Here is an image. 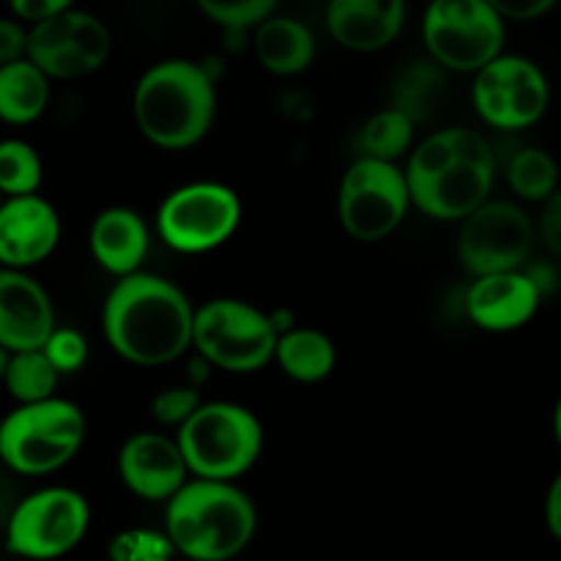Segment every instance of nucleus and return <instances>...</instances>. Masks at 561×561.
<instances>
[{
    "label": "nucleus",
    "mask_w": 561,
    "mask_h": 561,
    "mask_svg": "<svg viewBox=\"0 0 561 561\" xmlns=\"http://www.w3.org/2000/svg\"><path fill=\"white\" fill-rule=\"evenodd\" d=\"M507 20L488 0H431L422 42L438 69L477 75L504 53Z\"/></svg>",
    "instance_id": "obj_8"
},
{
    "label": "nucleus",
    "mask_w": 561,
    "mask_h": 561,
    "mask_svg": "<svg viewBox=\"0 0 561 561\" xmlns=\"http://www.w3.org/2000/svg\"><path fill=\"white\" fill-rule=\"evenodd\" d=\"M411 206L436 222H463L491 201L496 157L485 135L466 126L422 137L405 159Z\"/></svg>",
    "instance_id": "obj_2"
},
{
    "label": "nucleus",
    "mask_w": 561,
    "mask_h": 561,
    "mask_svg": "<svg viewBox=\"0 0 561 561\" xmlns=\"http://www.w3.org/2000/svg\"><path fill=\"white\" fill-rule=\"evenodd\" d=\"M44 181V162L36 148L22 137L0 140V197L38 195Z\"/></svg>",
    "instance_id": "obj_27"
},
{
    "label": "nucleus",
    "mask_w": 561,
    "mask_h": 561,
    "mask_svg": "<svg viewBox=\"0 0 561 561\" xmlns=\"http://www.w3.org/2000/svg\"><path fill=\"white\" fill-rule=\"evenodd\" d=\"M64 222L47 197H5L0 206V268L31 272L60 244Z\"/></svg>",
    "instance_id": "obj_16"
},
{
    "label": "nucleus",
    "mask_w": 561,
    "mask_h": 561,
    "mask_svg": "<svg viewBox=\"0 0 561 561\" xmlns=\"http://www.w3.org/2000/svg\"><path fill=\"white\" fill-rule=\"evenodd\" d=\"M164 531L175 553L190 561H230L257 531L255 502L236 482L192 477L164 504Z\"/></svg>",
    "instance_id": "obj_4"
},
{
    "label": "nucleus",
    "mask_w": 561,
    "mask_h": 561,
    "mask_svg": "<svg viewBox=\"0 0 561 561\" xmlns=\"http://www.w3.org/2000/svg\"><path fill=\"white\" fill-rule=\"evenodd\" d=\"M42 351L53 362L55 370L60 373V378L80 373L85 367L88 356H91V345H88L85 334L75 327H55V332L49 334Z\"/></svg>",
    "instance_id": "obj_31"
},
{
    "label": "nucleus",
    "mask_w": 561,
    "mask_h": 561,
    "mask_svg": "<svg viewBox=\"0 0 561 561\" xmlns=\"http://www.w3.org/2000/svg\"><path fill=\"white\" fill-rule=\"evenodd\" d=\"M91 529V504L80 491L47 485L27 493L11 510L5 548L27 561H55L75 551Z\"/></svg>",
    "instance_id": "obj_10"
},
{
    "label": "nucleus",
    "mask_w": 561,
    "mask_h": 561,
    "mask_svg": "<svg viewBox=\"0 0 561 561\" xmlns=\"http://www.w3.org/2000/svg\"><path fill=\"white\" fill-rule=\"evenodd\" d=\"M113 53L110 27L91 11L71 9L38 22L27 33V60L49 80H80L107 64Z\"/></svg>",
    "instance_id": "obj_14"
},
{
    "label": "nucleus",
    "mask_w": 561,
    "mask_h": 561,
    "mask_svg": "<svg viewBox=\"0 0 561 561\" xmlns=\"http://www.w3.org/2000/svg\"><path fill=\"white\" fill-rule=\"evenodd\" d=\"M553 436H557V444L561 447V398L553 405Z\"/></svg>",
    "instance_id": "obj_37"
},
{
    "label": "nucleus",
    "mask_w": 561,
    "mask_h": 561,
    "mask_svg": "<svg viewBox=\"0 0 561 561\" xmlns=\"http://www.w3.org/2000/svg\"><path fill=\"white\" fill-rule=\"evenodd\" d=\"M405 0H329L327 31L351 53H378L405 27Z\"/></svg>",
    "instance_id": "obj_19"
},
{
    "label": "nucleus",
    "mask_w": 561,
    "mask_h": 561,
    "mask_svg": "<svg viewBox=\"0 0 561 561\" xmlns=\"http://www.w3.org/2000/svg\"><path fill=\"white\" fill-rule=\"evenodd\" d=\"M55 305L31 272L0 268V345L11 354L38 351L55 332Z\"/></svg>",
    "instance_id": "obj_18"
},
{
    "label": "nucleus",
    "mask_w": 561,
    "mask_h": 561,
    "mask_svg": "<svg viewBox=\"0 0 561 561\" xmlns=\"http://www.w3.org/2000/svg\"><path fill=\"white\" fill-rule=\"evenodd\" d=\"M551 104V82L535 60L502 53L471 82V107L482 124L520 131L542 121Z\"/></svg>",
    "instance_id": "obj_12"
},
{
    "label": "nucleus",
    "mask_w": 561,
    "mask_h": 561,
    "mask_svg": "<svg viewBox=\"0 0 561 561\" xmlns=\"http://www.w3.org/2000/svg\"><path fill=\"white\" fill-rule=\"evenodd\" d=\"M241 217L244 206L239 192L219 181H192L168 192L157 208L153 228L173 252L206 255L233 239Z\"/></svg>",
    "instance_id": "obj_9"
},
{
    "label": "nucleus",
    "mask_w": 561,
    "mask_h": 561,
    "mask_svg": "<svg viewBox=\"0 0 561 561\" xmlns=\"http://www.w3.org/2000/svg\"><path fill=\"white\" fill-rule=\"evenodd\" d=\"M27 33L31 27L16 16H0V66L27 58Z\"/></svg>",
    "instance_id": "obj_33"
},
{
    "label": "nucleus",
    "mask_w": 561,
    "mask_h": 561,
    "mask_svg": "<svg viewBox=\"0 0 561 561\" xmlns=\"http://www.w3.org/2000/svg\"><path fill=\"white\" fill-rule=\"evenodd\" d=\"M75 3L77 0H9V9L11 16H16L27 27H33L38 22H47L53 16L66 14V11L75 9Z\"/></svg>",
    "instance_id": "obj_32"
},
{
    "label": "nucleus",
    "mask_w": 561,
    "mask_h": 561,
    "mask_svg": "<svg viewBox=\"0 0 561 561\" xmlns=\"http://www.w3.org/2000/svg\"><path fill=\"white\" fill-rule=\"evenodd\" d=\"M504 20H515V22H529V20H540L542 14L553 9L559 0H488Z\"/></svg>",
    "instance_id": "obj_35"
},
{
    "label": "nucleus",
    "mask_w": 561,
    "mask_h": 561,
    "mask_svg": "<svg viewBox=\"0 0 561 561\" xmlns=\"http://www.w3.org/2000/svg\"><path fill=\"white\" fill-rule=\"evenodd\" d=\"M85 411L66 398L14 405L0 420V463L20 477H49L80 455Z\"/></svg>",
    "instance_id": "obj_5"
},
{
    "label": "nucleus",
    "mask_w": 561,
    "mask_h": 561,
    "mask_svg": "<svg viewBox=\"0 0 561 561\" xmlns=\"http://www.w3.org/2000/svg\"><path fill=\"white\" fill-rule=\"evenodd\" d=\"M274 362L296 383H321L337 367L332 337L316 327H294L279 334Z\"/></svg>",
    "instance_id": "obj_22"
},
{
    "label": "nucleus",
    "mask_w": 561,
    "mask_h": 561,
    "mask_svg": "<svg viewBox=\"0 0 561 561\" xmlns=\"http://www.w3.org/2000/svg\"><path fill=\"white\" fill-rule=\"evenodd\" d=\"M277 329L266 310L233 296L203 301L195 310L192 348L214 370L250 376L274 362Z\"/></svg>",
    "instance_id": "obj_7"
},
{
    "label": "nucleus",
    "mask_w": 561,
    "mask_h": 561,
    "mask_svg": "<svg viewBox=\"0 0 561 561\" xmlns=\"http://www.w3.org/2000/svg\"><path fill=\"white\" fill-rule=\"evenodd\" d=\"M53 80L31 60L0 66V121L9 126H31L47 113Z\"/></svg>",
    "instance_id": "obj_23"
},
{
    "label": "nucleus",
    "mask_w": 561,
    "mask_h": 561,
    "mask_svg": "<svg viewBox=\"0 0 561 561\" xmlns=\"http://www.w3.org/2000/svg\"><path fill=\"white\" fill-rule=\"evenodd\" d=\"M173 540L164 529H148V526H129L113 535L107 542L110 561H173Z\"/></svg>",
    "instance_id": "obj_28"
},
{
    "label": "nucleus",
    "mask_w": 561,
    "mask_h": 561,
    "mask_svg": "<svg viewBox=\"0 0 561 561\" xmlns=\"http://www.w3.org/2000/svg\"><path fill=\"white\" fill-rule=\"evenodd\" d=\"M535 239L537 225L526 208L510 201H488L460 222L458 257L471 279L518 272L526 268Z\"/></svg>",
    "instance_id": "obj_13"
},
{
    "label": "nucleus",
    "mask_w": 561,
    "mask_h": 561,
    "mask_svg": "<svg viewBox=\"0 0 561 561\" xmlns=\"http://www.w3.org/2000/svg\"><path fill=\"white\" fill-rule=\"evenodd\" d=\"M195 5L225 31H255L274 16L279 0H195Z\"/></svg>",
    "instance_id": "obj_29"
},
{
    "label": "nucleus",
    "mask_w": 561,
    "mask_h": 561,
    "mask_svg": "<svg viewBox=\"0 0 561 561\" xmlns=\"http://www.w3.org/2000/svg\"><path fill=\"white\" fill-rule=\"evenodd\" d=\"M507 186L518 201L546 203L559 192V164L551 151L540 146H524L510 157Z\"/></svg>",
    "instance_id": "obj_25"
},
{
    "label": "nucleus",
    "mask_w": 561,
    "mask_h": 561,
    "mask_svg": "<svg viewBox=\"0 0 561 561\" xmlns=\"http://www.w3.org/2000/svg\"><path fill=\"white\" fill-rule=\"evenodd\" d=\"M201 405V389L192 383H181V387H168L157 392V398L151 400V416L162 427H175L179 433L197 414Z\"/></svg>",
    "instance_id": "obj_30"
},
{
    "label": "nucleus",
    "mask_w": 561,
    "mask_h": 561,
    "mask_svg": "<svg viewBox=\"0 0 561 561\" xmlns=\"http://www.w3.org/2000/svg\"><path fill=\"white\" fill-rule=\"evenodd\" d=\"M0 206H3V197H0Z\"/></svg>",
    "instance_id": "obj_39"
},
{
    "label": "nucleus",
    "mask_w": 561,
    "mask_h": 561,
    "mask_svg": "<svg viewBox=\"0 0 561 561\" xmlns=\"http://www.w3.org/2000/svg\"><path fill=\"white\" fill-rule=\"evenodd\" d=\"M58 383L60 373L55 370L53 362L47 359L42 348L11 354V365L3 378V387L16 405L44 403V400L58 398Z\"/></svg>",
    "instance_id": "obj_26"
},
{
    "label": "nucleus",
    "mask_w": 561,
    "mask_h": 561,
    "mask_svg": "<svg viewBox=\"0 0 561 561\" xmlns=\"http://www.w3.org/2000/svg\"><path fill=\"white\" fill-rule=\"evenodd\" d=\"M542 290L526 268L518 272L474 277L466 288L463 310L477 329L491 334H510L524 329L542 305Z\"/></svg>",
    "instance_id": "obj_17"
},
{
    "label": "nucleus",
    "mask_w": 561,
    "mask_h": 561,
    "mask_svg": "<svg viewBox=\"0 0 561 561\" xmlns=\"http://www.w3.org/2000/svg\"><path fill=\"white\" fill-rule=\"evenodd\" d=\"M175 442L195 480L236 482L261 460L266 433L247 405L214 400L197 409Z\"/></svg>",
    "instance_id": "obj_6"
},
{
    "label": "nucleus",
    "mask_w": 561,
    "mask_h": 561,
    "mask_svg": "<svg viewBox=\"0 0 561 561\" xmlns=\"http://www.w3.org/2000/svg\"><path fill=\"white\" fill-rule=\"evenodd\" d=\"M9 365H11V351H5L3 345H0V383H3L5 373H9Z\"/></svg>",
    "instance_id": "obj_38"
},
{
    "label": "nucleus",
    "mask_w": 561,
    "mask_h": 561,
    "mask_svg": "<svg viewBox=\"0 0 561 561\" xmlns=\"http://www.w3.org/2000/svg\"><path fill=\"white\" fill-rule=\"evenodd\" d=\"M411 208L405 170L394 162L356 157L337 186L340 228L362 244L389 239Z\"/></svg>",
    "instance_id": "obj_11"
},
{
    "label": "nucleus",
    "mask_w": 561,
    "mask_h": 561,
    "mask_svg": "<svg viewBox=\"0 0 561 561\" xmlns=\"http://www.w3.org/2000/svg\"><path fill=\"white\" fill-rule=\"evenodd\" d=\"M414 131L416 121L403 110H378L359 129V157L398 164V159H409V153L414 151Z\"/></svg>",
    "instance_id": "obj_24"
},
{
    "label": "nucleus",
    "mask_w": 561,
    "mask_h": 561,
    "mask_svg": "<svg viewBox=\"0 0 561 561\" xmlns=\"http://www.w3.org/2000/svg\"><path fill=\"white\" fill-rule=\"evenodd\" d=\"M88 250L102 272L115 279L131 277L142 272L148 250H151V230L142 214L126 206H110L93 217L88 230Z\"/></svg>",
    "instance_id": "obj_20"
},
{
    "label": "nucleus",
    "mask_w": 561,
    "mask_h": 561,
    "mask_svg": "<svg viewBox=\"0 0 561 561\" xmlns=\"http://www.w3.org/2000/svg\"><path fill=\"white\" fill-rule=\"evenodd\" d=\"M537 236L548 247V252L561 261V190L551 201L542 203V214L537 219Z\"/></svg>",
    "instance_id": "obj_34"
},
{
    "label": "nucleus",
    "mask_w": 561,
    "mask_h": 561,
    "mask_svg": "<svg viewBox=\"0 0 561 561\" xmlns=\"http://www.w3.org/2000/svg\"><path fill=\"white\" fill-rule=\"evenodd\" d=\"M115 469L121 485L142 502L168 504L192 480L175 436L159 431H140L126 438Z\"/></svg>",
    "instance_id": "obj_15"
},
{
    "label": "nucleus",
    "mask_w": 561,
    "mask_h": 561,
    "mask_svg": "<svg viewBox=\"0 0 561 561\" xmlns=\"http://www.w3.org/2000/svg\"><path fill=\"white\" fill-rule=\"evenodd\" d=\"M252 53L268 75L296 77L316 60V36L296 16L274 14L252 31Z\"/></svg>",
    "instance_id": "obj_21"
},
{
    "label": "nucleus",
    "mask_w": 561,
    "mask_h": 561,
    "mask_svg": "<svg viewBox=\"0 0 561 561\" xmlns=\"http://www.w3.org/2000/svg\"><path fill=\"white\" fill-rule=\"evenodd\" d=\"M195 310L173 279L137 272L115 279L104 296L102 332L110 348L129 365L164 367L192 348Z\"/></svg>",
    "instance_id": "obj_1"
},
{
    "label": "nucleus",
    "mask_w": 561,
    "mask_h": 561,
    "mask_svg": "<svg viewBox=\"0 0 561 561\" xmlns=\"http://www.w3.org/2000/svg\"><path fill=\"white\" fill-rule=\"evenodd\" d=\"M546 526L553 540L561 542V471L553 477L546 493Z\"/></svg>",
    "instance_id": "obj_36"
},
{
    "label": "nucleus",
    "mask_w": 561,
    "mask_h": 561,
    "mask_svg": "<svg viewBox=\"0 0 561 561\" xmlns=\"http://www.w3.org/2000/svg\"><path fill=\"white\" fill-rule=\"evenodd\" d=\"M131 115L137 131L162 151L197 146L217 118L214 77L195 60H159L137 80Z\"/></svg>",
    "instance_id": "obj_3"
}]
</instances>
